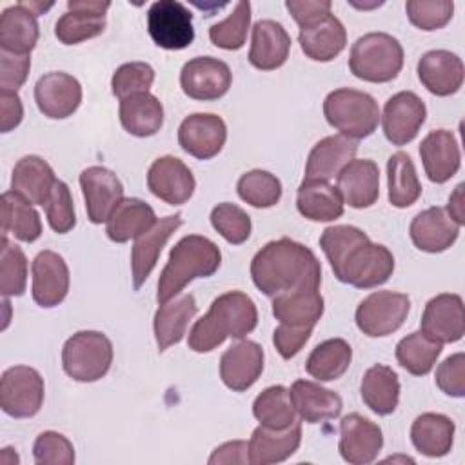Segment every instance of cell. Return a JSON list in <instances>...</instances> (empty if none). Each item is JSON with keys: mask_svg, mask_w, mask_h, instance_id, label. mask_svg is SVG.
<instances>
[{"mask_svg": "<svg viewBox=\"0 0 465 465\" xmlns=\"http://www.w3.org/2000/svg\"><path fill=\"white\" fill-rule=\"evenodd\" d=\"M251 278L260 292L272 298L292 289H320L322 265L303 243L278 238L254 254Z\"/></svg>", "mask_w": 465, "mask_h": 465, "instance_id": "1", "label": "cell"}, {"mask_svg": "<svg viewBox=\"0 0 465 465\" xmlns=\"http://www.w3.org/2000/svg\"><path fill=\"white\" fill-rule=\"evenodd\" d=\"M258 325V309L242 291H227L213 300L209 311L194 322L187 345L194 352H211L225 338L242 340Z\"/></svg>", "mask_w": 465, "mask_h": 465, "instance_id": "2", "label": "cell"}, {"mask_svg": "<svg viewBox=\"0 0 465 465\" xmlns=\"http://www.w3.org/2000/svg\"><path fill=\"white\" fill-rule=\"evenodd\" d=\"M222 263L220 247L200 234L183 236L174 243L169 260L160 272L158 280V303L178 296L187 283L194 278L213 276Z\"/></svg>", "mask_w": 465, "mask_h": 465, "instance_id": "3", "label": "cell"}, {"mask_svg": "<svg viewBox=\"0 0 465 465\" xmlns=\"http://www.w3.org/2000/svg\"><path fill=\"white\" fill-rule=\"evenodd\" d=\"M323 116L331 127L351 140L371 136L380 122L378 102L365 91L340 87L323 100Z\"/></svg>", "mask_w": 465, "mask_h": 465, "instance_id": "4", "label": "cell"}, {"mask_svg": "<svg viewBox=\"0 0 465 465\" xmlns=\"http://www.w3.org/2000/svg\"><path fill=\"white\" fill-rule=\"evenodd\" d=\"M403 67V47L389 33H367L360 36L349 54L351 73L365 82L385 84Z\"/></svg>", "mask_w": 465, "mask_h": 465, "instance_id": "5", "label": "cell"}, {"mask_svg": "<svg viewBox=\"0 0 465 465\" xmlns=\"http://www.w3.org/2000/svg\"><path fill=\"white\" fill-rule=\"evenodd\" d=\"M331 269L343 283L358 289H372L392 276L394 256L385 245L372 243L369 236H365L356 242Z\"/></svg>", "mask_w": 465, "mask_h": 465, "instance_id": "6", "label": "cell"}, {"mask_svg": "<svg viewBox=\"0 0 465 465\" xmlns=\"http://www.w3.org/2000/svg\"><path fill=\"white\" fill-rule=\"evenodd\" d=\"M113 363V343L100 331H78L62 349V367L74 381L104 378Z\"/></svg>", "mask_w": 465, "mask_h": 465, "instance_id": "7", "label": "cell"}, {"mask_svg": "<svg viewBox=\"0 0 465 465\" xmlns=\"http://www.w3.org/2000/svg\"><path fill=\"white\" fill-rule=\"evenodd\" d=\"M409 311L411 300L407 294L376 291L360 302L354 320L363 334L380 338L396 332L405 323Z\"/></svg>", "mask_w": 465, "mask_h": 465, "instance_id": "8", "label": "cell"}, {"mask_svg": "<svg viewBox=\"0 0 465 465\" xmlns=\"http://www.w3.org/2000/svg\"><path fill=\"white\" fill-rule=\"evenodd\" d=\"M44 403V378L27 365H15L2 372L0 407L11 418H31Z\"/></svg>", "mask_w": 465, "mask_h": 465, "instance_id": "9", "label": "cell"}, {"mask_svg": "<svg viewBox=\"0 0 465 465\" xmlns=\"http://www.w3.org/2000/svg\"><path fill=\"white\" fill-rule=\"evenodd\" d=\"M147 31L153 42L162 49H185L194 40L193 15L176 0L153 2L147 11Z\"/></svg>", "mask_w": 465, "mask_h": 465, "instance_id": "10", "label": "cell"}, {"mask_svg": "<svg viewBox=\"0 0 465 465\" xmlns=\"http://www.w3.org/2000/svg\"><path fill=\"white\" fill-rule=\"evenodd\" d=\"M232 82V73L223 60L214 56H196L183 64L180 73L182 91L200 102L222 98Z\"/></svg>", "mask_w": 465, "mask_h": 465, "instance_id": "11", "label": "cell"}, {"mask_svg": "<svg viewBox=\"0 0 465 465\" xmlns=\"http://www.w3.org/2000/svg\"><path fill=\"white\" fill-rule=\"evenodd\" d=\"M420 331L438 343H456L465 334L463 300L454 292H441L430 298L420 320Z\"/></svg>", "mask_w": 465, "mask_h": 465, "instance_id": "12", "label": "cell"}, {"mask_svg": "<svg viewBox=\"0 0 465 465\" xmlns=\"http://www.w3.org/2000/svg\"><path fill=\"white\" fill-rule=\"evenodd\" d=\"M425 116V102L412 91H400L385 102L381 114L383 134L392 145H405L416 138Z\"/></svg>", "mask_w": 465, "mask_h": 465, "instance_id": "13", "label": "cell"}, {"mask_svg": "<svg viewBox=\"0 0 465 465\" xmlns=\"http://www.w3.org/2000/svg\"><path fill=\"white\" fill-rule=\"evenodd\" d=\"M111 2L69 0L67 11L54 24V36L65 45H74L104 33L105 11Z\"/></svg>", "mask_w": 465, "mask_h": 465, "instance_id": "14", "label": "cell"}, {"mask_svg": "<svg viewBox=\"0 0 465 465\" xmlns=\"http://www.w3.org/2000/svg\"><path fill=\"white\" fill-rule=\"evenodd\" d=\"M383 447L381 429L369 418L351 412L340 421L338 450L351 465L372 463Z\"/></svg>", "mask_w": 465, "mask_h": 465, "instance_id": "15", "label": "cell"}, {"mask_svg": "<svg viewBox=\"0 0 465 465\" xmlns=\"http://www.w3.org/2000/svg\"><path fill=\"white\" fill-rule=\"evenodd\" d=\"M225 140L227 125L213 113H193L185 116L178 127L180 147L198 160L216 156L225 145Z\"/></svg>", "mask_w": 465, "mask_h": 465, "instance_id": "16", "label": "cell"}, {"mask_svg": "<svg viewBox=\"0 0 465 465\" xmlns=\"http://www.w3.org/2000/svg\"><path fill=\"white\" fill-rule=\"evenodd\" d=\"M80 187L85 200L87 218L93 223L107 222L116 205L124 200L120 178L107 167L91 165L80 173Z\"/></svg>", "mask_w": 465, "mask_h": 465, "instance_id": "17", "label": "cell"}, {"mask_svg": "<svg viewBox=\"0 0 465 465\" xmlns=\"http://www.w3.org/2000/svg\"><path fill=\"white\" fill-rule=\"evenodd\" d=\"M35 102L44 116L53 120L67 118L80 107L82 85L64 71L45 73L35 85Z\"/></svg>", "mask_w": 465, "mask_h": 465, "instance_id": "18", "label": "cell"}, {"mask_svg": "<svg viewBox=\"0 0 465 465\" xmlns=\"http://www.w3.org/2000/svg\"><path fill=\"white\" fill-rule=\"evenodd\" d=\"M147 187L162 202L169 205H182L193 196L196 180L180 158L167 154L151 163L147 171Z\"/></svg>", "mask_w": 465, "mask_h": 465, "instance_id": "19", "label": "cell"}, {"mask_svg": "<svg viewBox=\"0 0 465 465\" xmlns=\"http://www.w3.org/2000/svg\"><path fill=\"white\" fill-rule=\"evenodd\" d=\"M180 225H182V214L174 213L156 220L151 229H147L143 234L136 238L131 251V274H133L134 291H138L145 283V280L156 267L162 249L165 247L167 240L173 236V232Z\"/></svg>", "mask_w": 465, "mask_h": 465, "instance_id": "20", "label": "cell"}, {"mask_svg": "<svg viewBox=\"0 0 465 465\" xmlns=\"http://www.w3.org/2000/svg\"><path fill=\"white\" fill-rule=\"evenodd\" d=\"M263 349L252 340L231 345L220 358V378L234 392L251 389L263 372Z\"/></svg>", "mask_w": 465, "mask_h": 465, "instance_id": "21", "label": "cell"}, {"mask_svg": "<svg viewBox=\"0 0 465 465\" xmlns=\"http://www.w3.org/2000/svg\"><path fill=\"white\" fill-rule=\"evenodd\" d=\"M33 300L40 307H56L69 291V267L54 251H42L35 256L33 265Z\"/></svg>", "mask_w": 465, "mask_h": 465, "instance_id": "22", "label": "cell"}, {"mask_svg": "<svg viewBox=\"0 0 465 465\" xmlns=\"http://www.w3.org/2000/svg\"><path fill=\"white\" fill-rule=\"evenodd\" d=\"M416 69L421 85L436 96H450L463 85V62L456 53L447 49L423 53Z\"/></svg>", "mask_w": 465, "mask_h": 465, "instance_id": "23", "label": "cell"}, {"mask_svg": "<svg viewBox=\"0 0 465 465\" xmlns=\"http://www.w3.org/2000/svg\"><path fill=\"white\" fill-rule=\"evenodd\" d=\"M336 189L343 203L354 209H365L376 203L380 196V169L372 160H351L336 174Z\"/></svg>", "mask_w": 465, "mask_h": 465, "instance_id": "24", "label": "cell"}, {"mask_svg": "<svg viewBox=\"0 0 465 465\" xmlns=\"http://www.w3.org/2000/svg\"><path fill=\"white\" fill-rule=\"evenodd\" d=\"M409 234L420 251L443 252L458 240L460 225L449 216L445 207H429L412 218Z\"/></svg>", "mask_w": 465, "mask_h": 465, "instance_id": "25", "label": "cell"}, {"mask_svg": "<svg viewBox=\"0 0 465 465\" xmlns=\"http://www.w3.org/2000/svg\"><path fill=\"white\" fill-rule=\"evenodd\" d=\"M420 156L427 178L434 183L450 180L461 163L458 140L447 129L430 131L420 143Z\"/></svg>", "mask_w": 465, "mask_h": 465, "instance_id": "26", "label": "cell"}, {"mask_svg": "<svg viewBox=\"0 0 465 465\" xmlns=\"http://www.w3.org/2000/svg\"><path fill=\"white\" fill-rule=\"evenodd\" d=\"M291 36L276 20H258L252 25L249 62L260 71H272L287 62Z\"/></svg>", "mask_w": 465, "mask_h": 465, "instance_id": "27", "label": "cell"}, {"mask_svg": "<svg viewBox=\"0 0 465 465\" xmlns=\"http://www.w3.org/2000/svg\"><path fill=\"white\" fill-rule=\"evenodd\" d=\"M358 143L343 134L322 138L309 153L305 163V182H329L343 165L354 160Z\"/></svg>", "mask_w": 465, "mask_h": 465, "instance_id": "28", "label": "cell"}, {"mask_svg": "<svg viewBox=\"0 0 465 465\" xmlns=\"http://www.w3.org/2000/svg\"><path fill=\"white\" fill-rule=\"evenodd\" d=\"M302 443V423L296 420L287 429L256 427L249 440V463L272 465L291 458Z\"/></svg>", "mask_w": 465, "mask_h": 465, "instance_id": "29", "label": "cell"}, {"mask_svg": "<svg viewBox=\"0 0 465 465\" xmlns=\"http://www.w3.org/2000/svg\"><path fill=\"white\" fill-rule=\"evenodd\" d=\"M289 396L296 414L305 423L334 420L343 409V401L338 392L311 380H296L289 389Z\"/></svg>", "mask_w": 465, "mask_h": 465, "instance_id": "30", "label": "cell"}, {"mask_svg": "<svg viewBox=\"0 0 465 465\" xmlns=\"http://www.w3.org/2000/svg\"><path fill=\"white\" fill-rule=\"evenodd\" d=\"M298 42L307 58L314 62H331L345 49L347 31L343 24L331 13L300 27Z\"/></svg>", "mask_w": 465, "mask_h": 465, "instance_id": "31", "label": "cell"}, {"mask_svg": "<svg viewBox=\"0 0 465 465\" xmlns=\"http://www.w3.org/2000/svg\"><path fill=\"white\" fill-rule=\"evenodd\" d=\"M196 311H198V305L191 292L178 294L160 303L153 320L158 352H163L171 345H176L178 341H182L187 331V325L194 318Z\"/></svg>", "mask_w": 465, "mask_h": 465, "instance_id": "32", "label": "cell"}, {"mask_svg": "<svg viewBox=\"0 0 465 465\" xmlns=\"http://www.w3.org/2000/svg\"><path fill=\"white\" fill-rule=\"evenodd\" d=\"M54 183V171L44 158L27 154L15 163L11 174V191L25 198L29 203L44 207Z\"/></svg>", "mask_w": 465, "mask_h": 465, "instance_id": "33", "label": "cell"}, {"mask_svg": "<svg viewBox=\"0 0 465 465\" xmlns=\"http://www.w3.org/2000/svg\"><path fill=\"white\" fill-rule=\"evenodd\" d=\"M36 15L24 4L11 5L0 16V47L15 54H29L38 42Z\"/></svg>", "mask_w": 465, "mask_h": 465, "instance_id": "34", "label": "cell"}, {"mask_svg": "<svg viewBox=\"0 0 465 465\" xmlns=\"http://www.w3.org/2000/svg\"><path fill=\"white\" fill-rule=\"evenodd\" d=\"M454 421L440 412L420 414L411 427V441L427 458H441L450 452L454 443Z\"/></svg>", "mask_w": 465, "mask_h": 465, "instance_id": "35", "label": "cell"}, {"mask_svg": "<svg viewBox=\"0 0 465 465\" xmlns=\"http://www.w3.org/2000/svg\"><path fill=\"white\" fill-rule=\"evenodd\" d=\"M154 209L138 198H124L105 222L107 238L114 243L136 240L156 222Z\"/></svg>", "mask_w": 465, "mask_h": 465, "instance_id": "36", "label": "cell"}, {"mask_svg": "<svg viewBox=\"0 0 465 465\" xmlns=\"http://www.w3.org/2000/svg\"><path fill=\"white\" fill-rule=\"evenodd\" d=\"M122 127L138 138L156 134L163 125V105L151 93H138L120 100L118 109Z\"/></svg>", "mask_w": 465, "mask_h": 465, "instance_id": "37", "label": "cell"}, {"mask_svg": "<svg viewBox=\"0 0 465 465\" xmlns=\"http://www.w3.org/2000/svg\"><path fill=\"white\" fill-rule=\"evenodd\" d=\"M323 298L318 289H292L272 296V314L280 323L316 325L323 314Z\"/></svg>", "mask_w": 465, "mask_h": 465, "instance_id": "38", "label": "cell"}, {"mask_svg": "<svg viewBox=\"0 0 465 465\" xmlns=\"http://www.w3.org/2000/svg\"><path fill=\"white\" fill-rule=\"evenodd\" d=\"M363 403L378 416L392 414L400 401L398 374L383 363H376L363 372L360 385Z\"/></svg>", "mask_w": 465, "mask_h": 465, "instance_id": "39", "label": "cell"}, {"mask_svg": "<svg viewBox=\"0 0 465 465\" xmlns=\"http://www.w3.org/2000/svg\"><path fill=\"white\" fill-rule=\"evenodd\" d=\"M343 200L327 182H302L296 194L300 214L312 222H332L343 214Z\"/></svg>", "mask_w": 465, "mask_h": 465, "instance_id": "40", "label": "cell"}, {"mask_svg": "<svg viewBox=\"0 0 465 465\" xmlns=\"http://www.w3.org/2000/svg\"><path fill=\"white\" fill-rule=\"evenodd\" d=\"M7 234L25 243L38 240L42 234L40 214L35 211L33 203L15 191L2 194V236Z\"/></svg>", "mask_w": 465, "mask_h": 465, "instance_id": "41", "label": "cell"}, {"mask_svg": "<svg viewBox=\"0 0 465 465\" xmlns=\"http://www.w3.org/2000/svg\"><path fill=\"white\" fill-rule=\"evenodd\" d=\"M351 360V345L343 338H329L311 351L305 361V371L318 381H332L345 374Z\"/></svg>", "mask_w": 465, "mask_h": 465, "instance_id": "42", "label": "cell"}, {"mask_svg": "<svg viewBox=\"0 0 465 465\" xmlns=\"http://www.w3.org/2000/svg\"><path fill=\"white\" fill-rule=\"evenodd\" d=\"M387 187L389 202L398 209L411 207L421 196V183L416 174L412 158L398 151L387 162Z\"/></svg>", "mask_w": 465, "mask_h": 465, "instance_id": "43", "label": "cell"}, {"mask_svg": "<svg viewBox=\"0 0 465 465\" xmlns=\"http://www.w3.org/2000/svg\"><path fill=\"white\" fill-rule=\"evenodd\" d=\"M252 414L260 425L269 429H287L296 421V411L292 407L289 389L283 385H271L263 389L254 403Z\"/></svg>", "mask_w": 465, "mask_h": 465, "instance_id": "44", "label": "cell"}, {"mask_svg": "<svg viewBox=\"0 0 465 465\" xmlns=\"http://www.w3.org/2000/svg\"><path fill=\"white\" fill-rule=\"evenodd\" d=\"M441 354V343L432 341L421 331H414L401 338L396 345L398 363L414 376H425L432 371Z\"/></svg>", "mask_w": 465, "mask_h": 465, "instance_id": "45", "label": "cell"}, {"mask_svg": "<svg viewBox=\"0 0 465 465\" xmlns=\"http://www.w3.org/2000/svg\"><path fill=\"white\" fill-rule=\"evenodd\" d=\"M236 191L245 203L256 209H267L280 202L282 182L269 171L252 169L240 176L236 183Z\"/></svg>", "mask_w": 465, "mask_h": 465, "instance_id": "46", "label": "cell"}, {"mask_svg": "<svg viewBox=\"0 0 465 465\" xmlns=\"http://www.w3.org/2000/svg\"><path fill=\"white\" fill-rule=\"evenodd\" d=\"M251 25V4L249 2H238L232 9V13L209 27V40L227 51H238L243 47L247 40V31Z\"/></svg>", "mask_w": 465, "mask_h": 465, "instance_id": "47", "label": "cell"}, {"mask_svg": "<svg viewBox=\"0 0 465 465\" xmlns=\"http://www.w3.org/2000/svg\"><path fill=\"white\" fill-rule=\"evenodd\" d=\"M27 285V258L24 251L2 236L0 254V292L7 296H22Z\"/></svg>", "mask_w": 465, "mask_h": 465, "instance_id": "48", "label": "cell"}, {"mask_svg": "<svg viewBox=\"0 0 465 465\" xmlns=\"http://www.w3.org/2000/svg\"><path fill=\"white\" fill-rule=\"evenodd\" d=\"M211 223L214 231H218V234L232 245H240L247 242L252 229L251 216L242 207L229 202H223L213 207Z\"/></svg>", "mask_w": 465, "mask_h": 465, "instance_id": "49", "label": "cell"}, {"mask_svg": "<svg viewBox=\"0 0 465 465\" xmlns=\"http://www.w3.org/2000/svg\"><path fill=\"white\" fill-rule=\"evenodd\" d=\"M154 82V69L145 62H129L122 64L111 78L113 94L120 100L138 94L149 93Z\"/></svg>", "mask_w": 465, "mask_h": 465, "instance_id": "50", "label": "cell"}, {"mask_svg": "<svg viewBox=\"0 0 465 465\" xmlns=\"http://www.w3.org/2000/svg\"><path fill=\"white\" fill-rule=\"evenodd\" d=\"M405 11L411 24L418 29L436 31L450 22L454 4L449 0H409Z\"/></svg>", "mask_w": 465, "mask_h": 465, "instance_id": "51", "label": "cell"}, {"mask_svg": "<svg viewBox=\"0 0 465 465\" xmlns=\"http://www.w3.org/2000/svg\"><path fill=\"white\" fill-rule=\"evenodd\" d=\"M44 209H45L47 223L54 232L65 234L76 225L74 203L65 182L56 180L47 202L44 203Z\"/></svg>", "mask_w": 465, "mask_h": 465, "instance_id": "52", "label": "cell"}, {"mask_svg": "<svg viewBox=\"0 0 465 465\" xmlns=\"http://www.w3.org/2000/svg\"><path fill=\"white\" fill-rule=\"evenodd\" d=\"M33 458L38 465H73L74 447L64 434L44 430L35 440Z\"/></svg>", "mask_w": 465, "mask_h": 465, "instance_id": "53", "label": "cell"}, {"mask_svg": "<svg viewBox=\"0 0 465 465\" xmlns=\"http://www.w3.org/2000/svg\"><path fill=\"white\" fill-rule=\"evenodd\" d=\"M436 385L452 398L465 396V354L456 352L445 358L436 369Z\"/></svg>", "mask_w": 465, "mask_h": 465, "instance_id": "54", "label": "cell"}, {"mask_svg": "<svg viewBox=\"0 0 465 465\" xmlns=\"http://www.w3.org/2000/svg\"><path fill=\"white\" fill-rule=\"evenodd\" d=\"M312 325L280 323L272 332V343L283 360L294 358L312 334Z\"/></svg>", "mask_w": 465, "mask_h": 465, "instance_id": "55", "label": "cell"}, {"mask_svg": "<svg viewBox=\"0 0 465 465\" xmlns=\"http://www.w3.org/2000/svg\"><path fill=\"white\" fill-rule=\"evenodd\" d=\"M31 69L29 54H15L0 51V87L16 91L25 82Z\"/></svg>", "mask_w": 465, "mask_h": 465, "instance_id": "56", "label": "cell"}, {"mask_svg": "<svg viewBox=\"0 0 465 465\" xmlns=\"http://www.w3.org/2000/svg\"><path fill=\"white\" fill-rule=\"evenodd\" d=\"M285 7L294 22L303 27L320 20L325 15H331L332 4L329 0H287Z\"/></svg>", "mask_w": 465, "mask_h": 465, "instance_id": "57", "label": "cell"}, {"mask_svg": "<svg viewBox=\"0 0 465 465\" xmlns=\"http://www.w3.org/2000/svg\"><path fill=\"white\" fill-rule=\"evenodd\" d=\"M24 116L22 100L16 91L0 89V131L9 133L18 127Z\"/></svg>", "mask_w": 465, "mask_h": 465, "instance_id": "58", "label": "cell"}, {"mask_svg": "<svg viewBox=\"0 0 465 465\" xmlns=\"http://www.w3.org/2000/svg\"><path fill=\"white\" fill-rule=\"evenodd\" d=\"M222 463H249V443L243 440H234L216 447L209 456V465Z\"/></svg>", "mask_w": 465, "mask_h": 465, "instance_id": "59", "label": "cell"}, {"mask_svg": "<svg viewBox=\"0 0 465 465\" xmlns=\"http://www.w3.org/2000/svg\"><path fill=\"white\" fill-rule=\"evenodd\" d=\"M463 189H465V183H460L456 185L454 193L450 194L449 198V203H447V213L449 216L461 227L465 223V209H463Z\"/></svg>", "mask_w": 465, "mask_h": 465, "instance_id": "60", "label": "cell"}, {"mask_svg": "<svg viewBox=\"0 0 465 465\" xmlns=\"http://www.w3.org/2000/svg\"><path fill=\"white\" fill-rule=\"evenodd\" d=\"M351 5H354V7H358V9H371V7H378V5H381L383 2H372V4H354V2H349Z\"/></svg>", "mask_w": 465, "mask_h": 465, "instance_id": "61", "label": "cell"}]
</instances>
